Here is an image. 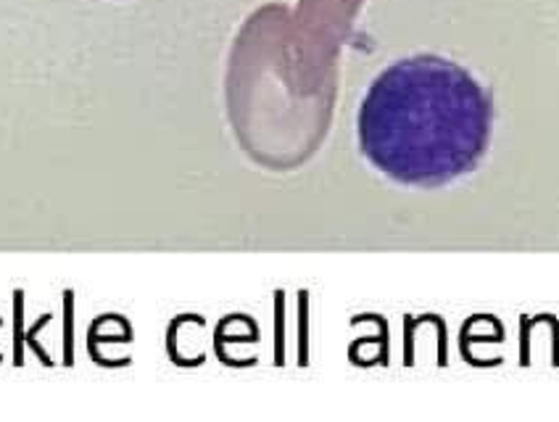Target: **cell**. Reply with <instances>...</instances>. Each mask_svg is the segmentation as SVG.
I'll return each instance as SVG.
<instances>
[{"label":"cell","mask_w":559,"mask_h":422,"mask_svg":"<svg viewBox=\"0 0 559 422\" xmlns=\"http://www.w3.org/2000/svg\"><path fill=\"white\" fill-rule=\"evenodd\" d=\"M493 132L486 87L460 63L419 54L383 69L361 101V156L409 188H441L475 172Z\"/></svg>","instance_id":"cell-1"}]
</instances>
